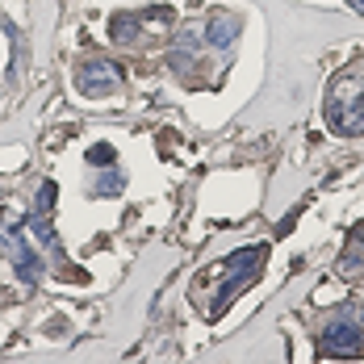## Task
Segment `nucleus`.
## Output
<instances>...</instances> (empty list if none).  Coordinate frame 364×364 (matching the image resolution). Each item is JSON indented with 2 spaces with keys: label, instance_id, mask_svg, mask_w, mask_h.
Wrapping results in <instances>:
<instances>
[{
  "label": "nucleus",
  "instance_id": "f257e3e1",
  "mask_svg": "<svg viewBox=\"0 0 364 364\" xmlns=\"http://www.w3.org/2000/svg\"><path fill=\"white\" fill-rule=\"evenodd\" d=\"M364 343V331L348 318H331L327 331L318 335V356H339V360H352Z\"/></svg>",
  "mask_w": 364,
  "mask_h": 364
},
{
  "label": "nucleus",
  "instance_id": "f03ea898",
  "mask_svg": "<svg viewBox=\"0 0 364 364\" xmlns=\"http://www.w3.org/2000/svg\"><path fill=\"white\" fill-rule=\"evenodd\" d=\"M75 80H80V92L84 97H109V92L122 88V72L113 68L109 59H88Z\"/></svg>",
  "mask_w": 364,
  "mask_h": 364
},
{
  "label": "nucleus",
  "instance_id": "7ed1b4c3",
  "mask_svg": "<svg viewBox=\"0 0 364 364\" xmlns=\"http://www.w3.org/2000/svg\"><path fill=\"white\" fill-rule=\"evenodd\" d=\"M205 34H210V42H214V46H230V42L239 38V21H235L230 13H218V17L210 21V30H205Z\"/></svg>",
  "mask_w": 364,
  "mask_h": 364
},
{
  "label": "nucleus",
  "instance_id": "20e7f679",
  "mask_svg": "<svg viewBox=\"0 0 364 364\" xmlns=\"http://www.w3.org/2000/svg\"><path fill=\"white\" fill-rule=\"evenodd\" d=\"M130 21H134V17H113V38H117V42H130V38H134V26H130Z\"/></svg>",
  "mask_w": 364,
  "mask_h": 364
},
{
  "label": "nucleus",
  "instance_id": "39448f33",
  "mask_svg": "<svg viewBox=\"0 0 364 364\" xmlns=\"http://www.w3.org/2000/svg\"><path fill=\"white\" fill-rule=\"evenodd\" d=\"M88 164H105V168H109V164H113V146L109 143H97L92 151H88Z\"/></svg>",
  "mask_w": 364,
  "mask_h": 364
},
{
  "label": "nucleus",
  "instance_id": "423d86ee",
  "mask_svg": "<svg viewBox=\"0 0 364 364\" xmlns=\"http://www.w3.org/2000/svg\"><path fill=\"white\" fill-rule=\"evenodd\" d=\"M97 193H105V197H117V193H122V176H117V172H109L105 181L97 184Z\"/></svg>",
  "mask_w": 364,
  "mask_h": 364
},
{
  "label": "nucleus",
  "instance_id": "0eeeda50",
  "mask_svg": "<svg viewBox=\"0 0 364 364\" xmlns=\"http://www.w3.org/2000/svg\"><path fill=\"white\" fill-rule=\"evenodd\" d=\"M50 205H55V184L46 181V184H42V193H38V214H46Z\"/></svg>",
  "mask_w": 364,
  "mask_h": 364
}]
</instances>
